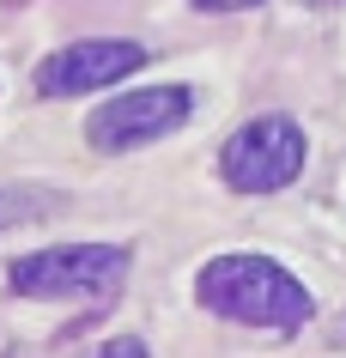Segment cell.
Listing matches in <instances>:
<instances>
[{"instance_id":"7a4b0ae2","label":"cell","mask_w":346,"mask_h":358,"mask_svg":"<svg viewBox=\"0 0 346 358\" xmlns=\"http://www.w3.org/2000/svg\"><path fill=\"white\" fill-rule=\"evenodd\" d=\"M13 292L19 298H110L128 280V249L122 243H61L13 262Z\"/></svg>"},{"instance_id":"3957f363","label":"cell","mask_w":346,"mask_h":358,"mask_svg":"<svg viewBox=\"0 0 346 358\" xmlns=\"http://www.w3.org/2000/svg\"><path fill=\"white\" fill-rule=\"evenodd\" d=\"M304 128L291 115H255L250 128H237L219 146V176H225L237 194H273L298 182L304 170Z\"/></svg>"},{"instance_id":"5b68a950","label":"cell","mask_w":346,"mask_h":358,"mask_svg":"<svg viewBox=\"0 0 346 358\" xmlns=\"http://www.w3.org/2000/svg\"><path fill=\"white\" fill-rule=\"evenodd\" d=\"M146 61L140 43H115V37H97V43H67L37 67V92L43 97H79V92H103L115 79H128Z\"/></svg>"},{"instance_id":"277c9868","label":"cell","mask_w":346,"mask_h":358,"mask_svg":"<svg viewBox=\"0 0 346 358\" xmlns=\"http://www.w3.org/2000/svg\"><path fill=\"white\" fill-rule=\"evenodd\" d=\"M194 110V92L189 85H146V92H128L103 103V110L85 122V140L97 152H134V146H152L164 134H176Z\"/></svg>"},{"instance_id":"ba28073f","label":"cell","mask_w":346,"mask_h":358,"mask_svg":"<svg viewBox=\"0 0 346 358\" xmlns=\"http://www.w3.org/2000/svg\"><path fill=\"white\" fill-rule=\"evenodd\" d=\"M201 13H243V6H261V0H194Z\"/></svg>"},{"instance_id":"9c48e42d","label":"cell","mask_w":346,"mask_h":358,"mask_svg":"<svg viewBox=\"0 0 346 358\" xmlns=\"http://www.w3.org/2000/svg\"><path fill=\"white\" fill-rule=\"evenodd\" d=\"M310 6H340V0H310Z\"/></svg>"},{"instance_id":"8992f818","label":"cell","mask_w":346,"mask_h":358,"mask_svg":"<svg viewBox=\"0 0 346 358\" xmlns=\"http://www.w3.org/2000/svg\"><path fill=\"white\" fill-rule=\"evenodd\" d=\"M43 213H55V194L49 189H24V182L0 189V231L6 225H31V219H43Z\"/></svg>"},{"instance_id":"52a82bcc","label":"cell","mask_w":346,"mask_h":358,"mask_svg":"<svg viewBox=\"0 0 346 358\" xmlns=\"http://www.w3.org/2000/svg\"><path fill=\"white\" fill-rule=\"evenodd\" d=\"M97 358H152V352H146L140 340H110V346H103Z\"/></svg>"},{"instance_id":"6da1fadb","label":"cell","mask_w":346,"mask_h":358,"mask_svg":"<svg viewBox=\"0 0 346 358\" xmlns=\"http://www.w3.org/2000/svg\"><path fill=\"white\" fill-rule=\"evenodd\" d=\"M201 310L225 322H250V328H304L310 322V292L291 280L268 255H219L201 267L194 280Z\"/></svg>"}]
</instances>
